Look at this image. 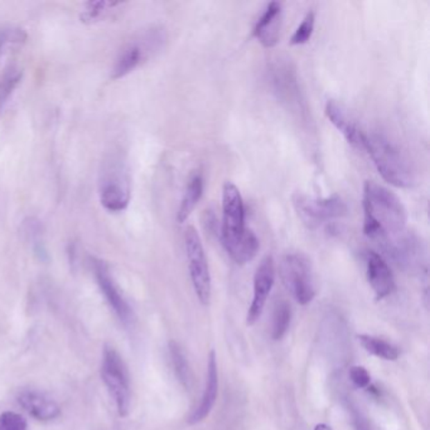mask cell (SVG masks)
<instances>
[{
  "mask_svg": "<svg viewBox=\"0 0 430 430\" xmlns=\"http://www.w3.org/2000/svg\"><path fill=\"white\" fill-rule=\"evenodd\" d=\"M314 24H316V13L308 12L305 14L304 18L300 22L297 29L291 37V44L293 46H303L305 43L311 41L313 32H314Z\"/></svg>",
  "mask_w": 430,
  "mask_h": 430,
  "instance_id": "obj_24",
  "label": "cell"
},
{
  "mask_svg": "<svg viewBox=\"0 0 430 430\" xmlns=\"http://www.w3.org/2000/svg\"><path fill=\"white\" fill-rule=\"evenodd\" d=\"M222 246L237 265H245L257 257L260 243L254 231L245 226V203L240 189L232 182L222 187Z\"/></svg>",
  "mask_w": 430,
  "mask_h": 430,
  "instance_id": "obj_2",
  "label": "cell"
},
{
  "mask_svg": "<svg viewBox=\"0 0 430 430\" xmlns=\"http://www.w3.org/2000/svg\"><path fill=\"white\" fill-rule=\"evenodd\" d=\"M98 196L103 207L110 212H121L129 206L132 182L121 153H112L103 163L98 178Z\"/></svg>",
  "mask_w": 430,
  "mask_h": 430,
  "instance_id": "obj_4",
  "label": "cell"
},
{
  "mask_svg": "<svg viewBox=\"0 0 430 430\" xmlns=\"http://www.w3.org/2000/svg\"><path fill=\"white\" fill-rule=\"evenodd\" d=\"M314 430H332V428L328 427L327 424H318V425L314 428Z\"/></svg>",
  "mask_w": 430,
  "mask_h": 430,
  "instance_id": "obj_28",
  "label": "cell"
},
{
  "mask_svg": "<svg viewBox=\"0 0 430 430\" xmlns=\"http://www.w3.org/2000/svg\"><path fill=\"white\" fill-rule=\"evenodd\" d=\"M362 149L368 152L384 180L397 188H411L415 171L408 155L381 132H363Z\"/></svg>",
  "mask_w": 430,
  "mask_h": 430,
  "instance_id": "obj_3",
  "label": "cell"
},
{
  "mask_svg": "<svg viewBox=\"0 0 430 430\" xmlns=\"http://www.w3.org/2000/svg\"><path fill=\"white\" fill-rule=\"evenodd\" d=\"M293 205L300 218L309 226L343 218L348 215L346 202L338 194L328 197H311L303 194L293 196Z\"/></svg>",
  "mask_w": 430,
  "mask_h": 430,
  "instance_id": "obj_7",
  "label": "cell"
},
{
  "mask_svg": "<svg viewBox=\"0 0 430 430\" xmlns=\"http://www.w3.org/2000/svg\"><path fill=\"white\" fill-rule=\"evenodd\" d=\"M22 227L28 241L32 243V249L35 250V254L41 257H46L47 250L44 246V230L42 222L35 217H28L22 223Z\"/></svg>",
  "mask_w": 430,
  "mask_h": 430,
  "instance_id": "obj_21",
  "label": "cell"
},
{
  "mask_svg": "<svg viewBox=\"0 0 430 430\" xmlns=\"http://www.w3.org/2000/svg\"><path fill=\"white\" fill-rule=\"evenodd\" d=\"M280 274L286 289L299 304L305 305L316 297V282L309 259L300 252H291L283 257Z\"/></svg>",
  "mask_w": 430,
  "mask_h": 430,
  "instance_id": "obj_6",
  "label": "cell"
},
{
  "mask_svg": "<svg viewBox=\"0 0 430 430\" xmlns=\"http://www.w3.org/2000/svg\"><path fill=\"white\" fill-rule=\"evenodd\" d=\"M21 72H10L0 83V111L4 108L9 96L13 94L18 83H21Z\"/></svg>",
  "mask_w": 430,
  "mask_h": 430,
  "instance_id": "obj_25",
  "label": "cell"
},
{
  "mask_svg": "<svg viewBox=\"0 0 430 430\" xmlns=\"http://www.w3.org/2000/svg\"><path fill=\"white\" fill-rule=\"evenodd\" d=\"M366 275L368 284L371 285L379 300L391 295L395 291V277L393 271L384 257L375 251H368L366 254Z\"/></svg>",
  "mask_w": 430,
  "mask_h": 430,
  "instance_id": "obj_13",
  "label": "cell"
},
{
  "mask_svg": "<svg viewBox=\"0 0 430 430\" xmlns=\"http://www.w3.org/2000/svg\"><path fill=\"white\" fill-rule=\"evenodd\" d=\"M169 354H171V361H172L174 372H175L177 379L180 380V385L186 390H189L192 388L194 376H192V371L189 368L186 354L175 341L169 342Z\"/></svg>",
  "mask_w": 430,
  "mask_h": 430,
  "instance_id": "obj_19",
  "label": "cell"
},
{
  "mask_svg": "<svg viewBox=\"0 0 430 430\" xmlns=\"http://www.w3.org/2000/svg\"><path fill=\"white\" fill-rule=\"evenodd\" d=\"M359 341L368 354H374L379 359L386 361H396L399 357L397 348L386 341L381 340V338L368 336V334H361L359 336Z\"/></svg>",
  "mask_w": 430,
  "mask_h": 430,
  "instance_id": "obj_20",
  "label": "cell"
},
{
  "mask_svg": "<svg viewBox=\"0 0 430 430\" xmlns=\"http://www.w3.org/2000/svg\"><path fill=\"white\" fill-rule=\"evenodd\" d=\"M27 420L18 413L4 411L0 414V430H27Z\"/></svg>",
  "mask_w": 430,
  "mask_h": 430,
  "instance_id": "obj_26",
  "label": "cell"
},
{
  "mask_svg": "<svg viewBox=\"0 0 430 430\" xmlns=\"http://www.w3.org/2000/svg\"><path fill=\"white\" fill-rule=\"evenodd\" d=\"M291 307L286 302H279L274 314H273V328H271V337L273 340H282L288 332L291 326Z\"/></svg>",
  "mask_w": 430,
  "mask_h": 430,
  "instance_id": "obj_22",
  "label": "cell"
},
{
  "mask_svg": "<svg viewBox=\"0 0 430 430\" xmlns=\"http://www.w3.org/2000/svg\"><path fill=\"white\" fill-rule=\"evenodd\" d=\"M163 42L164 33L160 29H153L144 37L143 41L135 42L126 46L119 55L118 60L112 67V80H119L129 75L140 63L146 61L153 52L160 49Z\"/></svg>",
  "mask_w": 430,
  "mask_h": 430,
  "instance_id": "obj_9",
  "label": "cell"
},
{
  "mask_svg": "<svg viewBox=\"0 0 430 430\" xmlns=\"http://www.w3.org/2000/svg\"><path fill=\"white\" fill-rule=\"evenodd\" d=\"M217 395H218V372H217L216 352L212 350L208 354L207 377H206V386L202 395L201 404L198 405L197 409L194 410V414L189 416L188 423L194 425V424L203 422L214 409Z\"/></svg>",
  "mask_w": 430,
  "mask_h": 430,
  "instance_id": "obj_17",
  "label": "cell"
},
{
  "mask_svg": "<svg viewBox=\"0 0 430 430\" xmlns=\"http://www.w3.org/2000/svg\"><path fill=\"white\" fill-rule=\"evenodd\" d=\"M119 6H123V3L105 1V0L89 1L85 4V10L81 14V22L91 24V23L101 21V19H104L106 14Z\"/></svg>",
  "mask_w": 430,
  "mask_h": 430,
  "instance_id": "obj_23",
  "label": "cell"
},
{
  "mask_svg": "<svg viewBox=\"0 0 430 430\" xmlns=\"http://www.w3.org/2000/svg\"><path fill=\"white\" fill-rule=\"evenodd\" d=\"M350 377H351V381L354 382V386L360 388H368L371 382V376L368 374V370L362 366L351 368Z\"/></svg>",
  "mask_w": 430,
  "mask_h": 430,
  "instance_id": "obj_27",
  "label": "cell"
},
{
  "mask_svg": "<svg viewBox=\"0 0 430 430\" xmlns=\"http://www.w3.org/2000/svg\"><path fill=\"white\" fill-rule=\"evenodd\" d=\"M363 232L388 243L406 231L408 212L402 200L388 188L366 180L363 184Z\"/></svg>",
  "mask_w": 430,
  "mask_h": 430,
  "instance_id": "obj_1",
  "label": "cell"
},
{
  "mask_svg": "<svg viewBox=\"0 0 430 430\" xmlns=\"http://www.w3.org/2000/svg\"><path fill=\"white\" fill-rule=\"evenodd\" d=\"M275 283V261L271 255L264 257L254 275V295L246 316V325L252 326L263 314L264 307Z\"/></svg>",
  "mask_w": 430,
  "mask_h": 430,
  "instance_id": "obj_11",
  "label": "cell"
},
{
  "mask_svg": "<svg viewBox=\"0 0 430 430\" xmlns=\"http://www.w3.org/2000/svg\"><path fill=\"white\" fill-rule=\"evenodd\" d=\"M283 19V7L279 1H270L263 13L259 17L252 35L266 49H273L277 46L280 37Z\"/></svg>",
  "mask_w": 430,
  "mask_h": 430,
  "instance_id": "obj_14",
  "label": "cell"
},
{
  "mask_svg": "<svg viewBox=\"0 0 430 430\" xmlns=\"http://www.w3.org/2000/svg\"><path fill=\"white\" fill-rule=\"evenodd\" d=\"M101 377L114 399L119 415L126 416L132 402L130 375L123 357L111 346H105L101 361Z\"/></svg>",
  "mask_w": 430,
  "mask_h": 430,
  "instance_id": "obj_5",
  "label": "cell"
},
{
  "mask_svg": "<svg viewBox=\"0 0 430 430\" xmlns=\"http://www.w3.org/2000/svg\"><path fill=\"white\" fill-rule=\"evenodd\" d=\"M325 114L333 126L345 137L348 144L357 149H362L363 132L340 103L336 100H328L325 106Z\"/></svg>",
  "mask_w": 430,
  "mask_h": 430,
  "instance_id": "obj_16",
  "label": "cell"
},
{
  "mask_svg": "<svg viewBox=\"0 0 430 430\" xmlns=\"http://www.w3.org/2000/svg\"><path fill=\"white\" fill-rule=\"evenodd\" d=\"M91 264H92L94 274L96 277L97 285L103 293L105 300L108 302V304L117 314V317L120 319L121 323H124L125 326L130 325L132 320V308L115 283L109 266L105 261L97 257H92Z\"/></svg>",
  "mask_w": 430,
  "mask_h": 430,
  "instance_id": "obj_10",
  "label": "cell"
},
{
  "mask_svg": "<svg viewBox=\"0 0 430 430\" xmlns=\"http://www.w3.org/2000/svg\"><path fill=\"white\" fill-rule=\"evenodd\" d=\"M271 83L277 97L288 105V108L302 110L300 105V90L295 69H291L288 63H277L271 69Z\"/></svg>",
  "mask_w": 430,
  "mask_h": 430,
  "instance_id": "obj_12",
  "label": "cell"
},
{
  "mask_svg": "<svg viewBox=\"0 0 430 430\" xmlns=\"http://www.w3.org/2000/svg\"><path fill=\"white\" fill-rule=\"evenodd\" d=\"M18 402L29 415L40 422H51L61 415V408L55 399L37 390H23L18 395Z\"/></svg>",
  "mask_w": 430,
  "mask_h": 430,
  "instance_id": "obj_15",
  "label": "cell"
},
{
  "mask_svg": "<svg viewBox=\"0 0 430 430\" xmlns=\"http://www.w3.org/2000/svg\"><path fill=\"white\" fill-rule=\"evenodd\" d=\"M205 188V180L201 171L192 174V177L188 180L187 186L184 189V194L180 201V208L177 212V221L180 223L187 220L191 214L194 212V208L201 201L202 194Z\"/></svg>",
  "mask_w": 430,
  "mask_h": 430,
  "instance_id": "obj_18",
  "label": "cell"
},
{
  "mask_svg": "<svg viewBox=\"0 0 430 430\" xmlns=\"http://www.w3.org/2000/svg\"><path fill=\"white\" fill-rule=\"evenodd\" d=\"M184 248L194 293L202 304L208 305L211 299V274L201 237L194 226H189L184 232Z\"/></svg>",
  "mask_w": 430,
  "mask_h": 430,
  "instance_id": "obj_8",
  "label": "cell"
}]
</instances>
